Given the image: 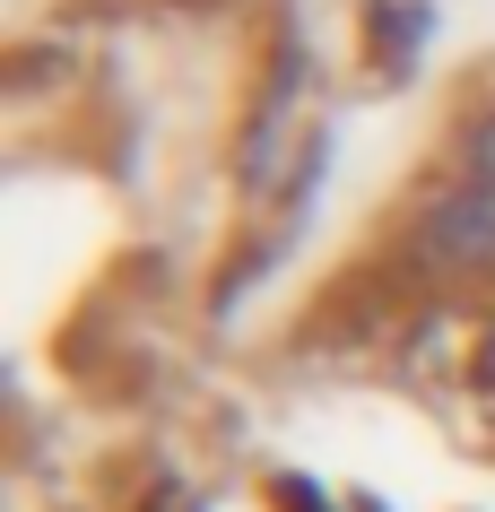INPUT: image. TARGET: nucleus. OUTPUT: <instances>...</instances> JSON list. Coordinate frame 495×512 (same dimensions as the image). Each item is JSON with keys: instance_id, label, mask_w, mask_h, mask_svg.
Here are the masks:
<instances>
[{"instance_id": "obj_1", "label": "nucleus", "mask_w": 495, "mask_h": 512, "mask_svg": "<svg viewBox=\"0 0 495 512\" xmlns=\"http://www.w3.org/2000/svg\"><path fill=\"white\" fill-rule=\"evenodd\" d=\"M0 139L9 512H105L244 339L304 200L296 0H44Z\"/></svg>"}, {"instance_id": "obj_2", "label": "nucleus", "mask_w": 495, "mask_h": 512, "mask_svg": "<svg viewBox=\"0 0 495 512\" xmlns=\"http://www.w3.org/2000/svg\"><path fill=\"white\" fill-rule=\"evenodd\" d=\"M105 512H495V53Z\"/></svg>"}]
</instances>
